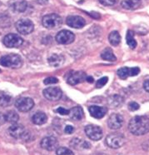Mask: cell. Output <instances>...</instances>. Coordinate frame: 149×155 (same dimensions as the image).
<instances>
[{"instance_id": "obj_1", "label": "cell", "mask_w": 149, "mask_h": 155, "mask_svg": "<svg viewBox=\"0 0 149 155\" xmlns=\"http://www.w3.org/2000/svg\"><path fill=\"white\" fill-rule=\"evenodd\" d=\"M129 131L133 135L140 136L149 133V118L147 116H135L128 124Z\"/></svg>"}, {"instance_id": "obj_2", "label": "cell", "mask_w": 149, "mask_h": 155, "mask_svg": "<svg viewBox=\"0 0 149 155\" xmlns=\"http://www.w3.org/2000/svg\"><path fill=\"white\" fill-rule=\"evenodd\" d=\"M0 64L5 68H18L23 65V60L18 54H10L3 56L0 58Z\"/></svg>"}, {"instance_id": "obj_3", "label": "cell", "mask_w": 149, "mask_h": 155, "mask_svg": "<svg viewBox=\"0 0 149 155\" xmlns=\"http://www.w3.org/2000/svg\"><path fill=\"white\" fill-rule=\"evenodd\" d=\"M62 23H63L62 18L56 14H47L44 16L42 19V24L44 25V27L46 28H49V29L60 27Z\"/></svg>"}, {"instance_id": "obj_4", "label": "cell", "mask_w": 149, "mask_h": 155, "mask_svg": "<svg viewBox=\"0 0 149 155\" xmlns=\"http://www.w3.org/2000/svg\"><path fill=\"white\" fill-rule=\"evenodd\" d=\"M126 143V139L124 136L121 134L113 133L107 136L106 138V143L109 148H119L124 145Z\"/></svg>"}, {"instance_id": "obj_5", "label": "cell", "mask_w": 149, "mask_h": 155, "mask_svg": "<svg viewBox=\"0 0 149 155\" xmlns=\"http://www.w3.org/2000/svg\"><path fill=\"white\" fill-rule=\"evenodd\" d=\"M16 29L19 34L23 35H28L31 34L34 31V23L28 18L19 19L15 24Z\"/></svg>"}, {"instance_id": "obj_6", "label": "cell", "mask_w": 149, "mask_h": 155, "mask_svg": "<svg viewBox=\"0 0 149 155\" xmlns=\"http://www.w3.org/2000/svg\"><path fill=\"white\" fill-rule=\"evenodd\" d=\"M4 44L7 48H19L24 44V39L18 34H9L4 38Z\"/></svg>"}, {"instance_id": "obj_7", "label": "cell", "mask_w": 149, "mask_h": 155, "mask_svg": "<svg viewBox=\"0 0 149 155\" xmlns=\"http://www.w3.org/2000/svg\"><path fill=\"white\" fill-rule=\"evenodd\" d=\"M85 134L88 138L93 140V141H98L102 138V129L98 126L90 124L86 126L85 128Z\"/></svg>"}, {"instance_id": "obj_8", "label": "cell", "mask_w": 149, "mask_h": 155, "mask_svg": "<svg viewBox=\"0 0 149 155\" xmlns=\"http://www.w3.org/2000/svg\"><path fill=\"white\" fill-rule=\"evenodd\" d=\"M34 102L30 98H19L15 102V107L18 111L28 112L34 108Z\"/></svg>"}, {"instance_id": "obj_9", "label": "cell", "mask_w": 149, "mask_h": 155, "mask_svg": "<svg viewBox=\"0 0 149 155\" xmlns=\"http://www.w3.org/2000/svg\"><path fill=\"white\" fill-rule=\"evenodd\" d=\"M55 38L59 44L67 45V44H72L74 41L75 35L70 31L62 30L58 32Z\"/></svg>"}, {"instance_id": "obj_10", "label": "cell", "mask_w": 149, "mask_h": 155, "mask_svg": "<svg viewBox=\"0 0 149 155\" xmlns=\"http://www.w3.org/2000/svg\"><path fill=\"white\" fill-rule=\"evenodd\" d=\"M44 95L47 100L58 101L62 98L63 92L58 87H49L44 90Z\"/></svg>"}, {"instance_id": "obj_11", "label": "cell", "mask_w": 149, "mask_h": 155, "mask_svg": "<svg viewBox=\"0 0 149 155\" xmlns=\"http://www.w3.org/2000/svg\"><path fill=\"white\" fill-rule=\"evenodd\" d=\"M41 147L47 150V151H53L58 146V141L57 138L53 136H47L41 140Z\"/></svg>"}, {"instance_id": "obj_12", "label": "cell", "mask_w": 149, "mask_h": 155, "mask_svg": "<svg viewBox=\"0 0 149 155\" xmlns=\"http://www.w3.org/2000/svg\"><path fill=\"white\" fill-rule=\"evenodd\" d=\"M8 131L10 136H12L14 138H20L25 137L27 134V132L25 130L23 125L18 124H13L9 128H8Z\"/></svg>"}, {"instance_id": "obj_13", "label": "cell", "mask_w": 149, "mask_h": 155, "mask_svg": "<svg viewBox=\"0 0 149 155\" xmlns=\"http://www.w3.org/2000/svg\"><path fill=\"white\" fill-rule=\"evenodd\" d=\"M140 73V68L138 67L134 68H128V67H123L119 68L117 74L120 78L122 79H127L128 77H133L136 76Z\"/></svg>"}, {"instance_id": "obj_14", "label": "cell", "mask_w": 149, "mask_h": 155, "mask_svg": "<svg viewBox=\"0 0 149 155\" xmlns=\"http://www.w3.org/2000/svg\"><path fill=\"white\" fill-rule=\"evenodd\" d=\"M86 78H87V75L83 71L71 72V74L68 76L67 82H68V84L76 85L86 80Z\"/></svg>"}, {"instance_id": "obj_15", "label": "cell", "mask_w": 149, "mask_h": 155, "mask_svg": "<svg viewBox=\"0 0 149 155\" xmlns=\"http://www.w3.org/2000/svg\"><path fill=\"white\" fill-rule=\"evenodd\" d=\"M67 24L73 28H82L85 26L86 21L83 18L77 15H72L67 18Z\"/></svg>"}, {"instance_id": "obj_16", "label": "cell", "mask_w": 149, "mask_h": 155, "mask_svg": "<svg viewBox=\"0 0 149 155\" xmlns=\"http://www.w3.org/2000/svg\"><path fill=\"white\" fill-rule=\"evenodd\" d=\"M123 117L122 115L118 114H112L110 115L109 120H108V124L109 127L112 129H118L123 124Z\"/></svg>"}, {"instance_id": "obj_17", "label": "cell", "mask_w": 149, "mask_h": 155, "mask_svg": "<svg viewBox=\"0 0 149 155\" xmlns=\"http://www.w3.org/2000/svg\"><path fill=\"white\" fill-rule=\"evenodd\" d=\"M108 109L105 107H99V106H91L89 107V113L92 117L95 118H102L107 114Z\"/></svg>"}, {"instance_id": "obj_18", "label": "cell", "mask_w": 149, "mask_h": 155, "mask_svg": "<svg viewBox=\"0 0 149 155\" xmlns=\"http://www.w3.org/2000/svg\"><path fill=\"white\" fill-rule=\"evenodd\" d=\"M9 6L14 11L23 13L27 8V3L25 0H10Z\"/></svg>"}, {"instance_id": "obj_19", "label": "cell", "mask_w": 149, "mask_h": 155, "mask_svg": "<svg viewBox=\"0 0 149 155\" xmlns=\"http://www.w3.org/2000/svg\"><path fill=\"white\" fill-rule=\"evenodd\" d=\"M141 0H122L121 5L123 8L129 9V10H134L140 7Z\"/></svg>"}, {"instance_id": "obj_20", "label": "cell", "mask_w": 149, "mask_h": 155, "mask_svg": "<svg viewBox=\"0 0 149 155\" xmlns=\"http://www.w3.org/2000/svg\"><path fill=\"white\" fill-rule=\"evenodd\" d=\"M69 117L73 119V120H81L83 118L84 114H83V110L80 106H77V107H73L69 110Z\"/></svg>"}, {"instance_id": "obj_21", "label": "cell", "mask_w": 149, "mask_h": 155, "mask_svg": "<svg viewBox=\"0 0 149 155\" xmlns=\"http://www.w3.org/2000/svg\"><path fill=\"white\" fill-rule=\"evenodd\" d=\"M108 100H109V106L112 108H118V107H120L123 104V102H124L123 98H122V96L118 94H114L110 96Z\"/></svg>"}, {"instance_id": "obj_22", "label": "cell", "mask_w": 149, "mask_h": 155, "mask_svg": "<svg viewBox=\"0 0 149 155\" xmlns=\"http://www.w3.org/2000/svg\"><path fill=\"white\" fill-rule=\"evenodd\" d=\"M47 120V115L45 114L43 112H37L36 114H34L32 117V121L34 124L37 125H43L44 124Z\"/></svg>"}, {"instance_id": "obj_23", "label": "cell", "mask_w": 149, "mask_h": 155, "mask_svg": "<svg viewBox=\"0 0 149 155\" xmlns=\"http://www.w3.org/2000/svg\"><path fill=\"white\" fill-rule=\"evenodd\" d=\"M47 62L50 66L53 67H58L63 63V57L59 54H52L50 57L48 58Z\"/></svg>"}, {"instance_id": "obj_24", "label": "cell", "mask_w": 149, "mask_h": 155, "mask_svg": "<svg viewBox=\"0 0 149 155\" xmlns=\"http://www.w3.org/2000/svg\"><path fill=\"white\" fill-rule=\"evenodd\" d=\"M13 98L8 93L4 91H0V106L1 107H8L12 104Z\"/></svg>"}, {"instance_id": "obj_25", "label": "cell", "mask_w": 149, "mask_h": 155, "mask_svg": "<svg viewBox=\"0 0 149 155\" xmlns=\"http://www.w3.org/2000/svg\"><path fill=\"white\" fill-rule=\"evenodd\" d=\"M109 43L112 44V46H118L121 42V36L118 31H112L109 34Z\"/></svg>"}, {"instance_id": "obj_26", "label": "cell", "mask_w": 149, "mask_h": 155, "mask_svg": "<svg viewBox=\"0 0 149 155\" xmlns=\"http://www.w3.org/2000/svg\"><path fill=\"white\" fill-rule=\"evenodd\" d=\"M101 57H102V59H104L106 61H109V62H113V61L117 60V58L113 54V52L109 48H105L104 50L102 51Z\"/></svg>"}, {"instance_id": "obj_27", "label": "cell", "mask_w": 149, "mask_h": 155, "mask_svg": "<svg viewBox=\"0 0 149 155\" xmlns=\"http://www.w3.org/2000/svg\"><path fill=\"white\" fill-rule=\"evenodd\" d=\"M126 40H127V44L130 48L133 49L137 47V41L134 39V32L132 30H128Z\"/></svg>"}, {"instance_id": "obj_28", "label": "cell", "mask_w": 149, "mask_h": 155, "mask_svg": "<svg viewBox=\"0 0 149 155\" xmlns=\"http://www.w3.org/2000/svg\"><path fill=\"white\" fill-rule=\"evenodd\" d=\"M5 119H6V122H8L11 124H16L19 120V116L18 114V113L14 110H11L5 114Z\"/></svg>"}, {"instance_id": "obj_29", "label": "cell", "mask_w": 149, "mask_h": 155, "mask_svg": "<svg viewBox=\"0 0 149 155\" xmlns=\"http://www.w3.org/2000/svg\"><path fill=\"white\" fill-rule=\"evenodd\" d=\"M56 154L57 155H74V153L71 151L69 148H65V147H61L58 148L56 151Z\"/></svg>"}, {"instance_id": "obj_30", "label": "cell", "mask_w": 149, "mask_h": 155, "mask_svg": "<svg viewBox=\"0 0 149 155\" xmlns=\"http://www.w3.org/2000/svg\"><path fill=\"white\" fill-rule=\"evenodd\" d=\"M109 82V78L108 77H102L101 78H99L98 81L96 82L95 87L97 88H102L105 84H107V83Z\"/></svg>"}, {"instance_id": "obj_31", "label": "cell", "mask_w": 149, "mask_h": 155, "mask_svg": "<svg viewBox=\"0 0 149 155\" xmlns=\"http://www.w3.org/2000/svg\"><path fill=\"white\" fill-rule=\"evenodd\" d=\"M58 82V78H56L55 77H48L44 79V84L48 85V84H57Z\"/></svg>"}, {"instance_id": "obj_32", "label": "cell", "mask_w": 149, "mask_h": 155, "mask_svg": "<svg viewBox=\"0 0 149 155\" xmlns=\"http://www.w3.org/2000/svg\"><path fill=\"white\" fill-rule=\"evenodd\" d=\"M99 2L104 6H113L117 3V0H99Z\"/></svg>"}, {"instance_id": "obj_33", "label": "cell", "mask_w": 149, "mask_h": 155, "mask_svg": "<svg viewBox=\"0 0 149 155\" xmlns=\"http://www.w3.org/2000/svg\"><path fill=\"white\" fill-rule=\"evenodd\" d=\"M140 108V106L138 103H136V102H131L130 104H128V109L130 111H136V110H138Z\"/></svg>"}, {"instance_id": "obj_34", "label": "cell", "mask_w": 149, "mask_h": 155, "mask_svg": "<svg viewBox=\"0 0 149 155\" xmlns=\"http://www.w3.org/2000/svg\"><path fill=\"white\" fill-rule=\"evenodd\" d=\"M56 112H57L58 114H61V115L69 114V110H68V109H66V108H62V107H59V108H57Z\"/></svg>"}, {"instance_id": "obj_35", "label": "cell", "mask_w": 149, "mask_h": 155, "mask_svg": "<svg viewBox=\"0 0 149 155\" xmlns=\"http://www.w3.org/2000/svg\"><path fill=\"white\" fill-rule=\"evenodd\" d=\"M64 132L65 134H73L74 132V128L73 126H71V125H68V126L65 127Z\"/></svg>"}, {"instance_id": "obj_36", "label": "cell", "mask_w": 149, "mask_h": 155, "mask_svg": "<svg viewBox=\"0 0 149 155\" xmlns=\"http://www.w3.org/2000/svg\"><path fill=\"white\" fill-rule=\"evenodd\" d=\"M143 88L145 89V91H147V93H149V79L146 80L143 84Z\"/></svg>"}, {"instance_id": "obj_37", "label": "cell", "mask_w": 149, "mask_h": 155, "mask_svg": "<svg viewBox=\"0 0 149 155\" xmlns=\"http://www.w3.org/2000/svg\"><path fill=\"white\" fill-rule=\"evenodd\" d=\"M6 122V119H5V115H4L3 114L0 113V126L3 125Z\"/></svg>"}, {"instance_id": "obj_38", "label": "cell", "mask_w": 149, "mask_h": 155, "mask_svg": "<svg viewBox=\"0 0 149 155\" xmlns=\"http://www.w3.org/2000/svg\"><path fill=\"white\" fill-rule=\"evenodd\" d=\"M86 81L88 82V83H90V84H92L94 82V79H93V78L92 77V76H87Z\"/></svg>"}, {"instance_id": "obj_39", "label": "cell", "mask_w": 149, "mask_h": 155, "mask_svg": "<svg viewBox=\"0 0 149 155\" xmlns=\"http://www.w3.org/2000/svg\"><path fill=\"white\" fill-rule=\"evenodd\" d=\"M82 147L83 148H90V143H88V142H83V143L82 144Z\"/></svg>"}]
</instances>
